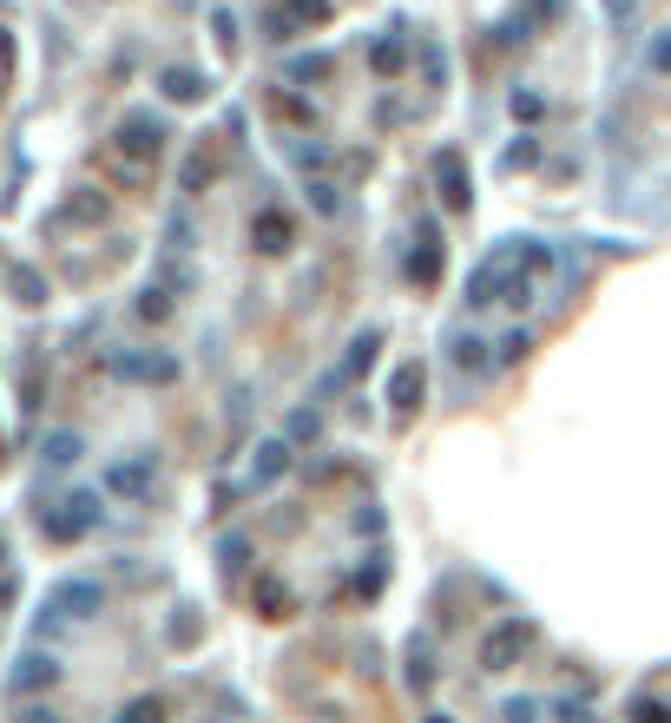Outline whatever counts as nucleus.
<instances>
[{
    "label": "nucleus",
    "mask_w": 671,
    "mask_h": 723,
    "mask_svg": "<svg viewBox=\"0 0 671 723\" xmlns=\"http://www.w3.org/2000/svg\"><path fill=\"white\" fill-rule=\"evenodd\" d=\"M33 684H53V657H20L13 664V691H33Z\"/></svg>",
    "instance_id": "nucleus-1"
},
{
    "label": "nucleus",
    "mask_w": 671,
    "mask_h": 723,
    "mask_svg": "<svg viewBox=\"0 0 671 723\" xmlns=\"http://www.w3.org/2000/svg\"><path fill=\"white\" fill-rule=\"evenodd\" d=\"M92 526V501L79 494V501H67V513H53V533H86Z\"/></svg>",
    "instance_id": "nucleus-2"
},
{
    "label": "nucleus",
    "mask_w": 671,
    "mask_h": 723,
    "mask_svg": "<svg viewBox=\"0 0 671 723\" xmlns=\"http://www.w3.org/2000/svg\"><path fill=\"white\" fill-rule=\"evenodd\" d=\"M60 605H73V618H86L99 605V585H60Z\"/></svg>",
    "instance_id": "nucleus-3"
},
{
    "label": "nucleus",
    "mask_w": 671,
    "mask_h": 723,
    "mask_svg": "<svg viewBox=\"0 0 671 723\" xmlns=\"http://www.w3.org/2000/svg\"><path fill=\"white\" fill-rule=\"evenodd\" d=\"M7 284H13V296H20V303H40V277H33V270H13Z\"/></svg>",
    "instance_id": "nucleus-4"
},
{
    "label": "nucleus",
    "mask_w": 671,
    "mask_h": 723,
    "mask_svg": "<svg viewBox=\"0 0 671 723\" xmlns=\"http://www.w3.org/2000/svg\"><path fill=\"white\" fill-rule=\"evenodd\" d=\"M79 454V440H67V434H60V440H53V447H47V460H53V467H67V460H73Z\"/></svg>",
    "instance_id": "nucleus-5"
},
{
    "label": "nucleus",
    "mask_w": 671,
    "mask_h": 723,
    "mask_svg": "<svg viewBox=\"0 0 671 723\" xmlns=\"http://www.w3.org/2000/svg\"><path fill=\"white\" fill-rule=\"evenodd\" d=\"M7 60H13V47H7V33H0V79H7Z\"/></svg>",
    "instance_id": "nucleus-6"
}]
</instances>
